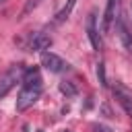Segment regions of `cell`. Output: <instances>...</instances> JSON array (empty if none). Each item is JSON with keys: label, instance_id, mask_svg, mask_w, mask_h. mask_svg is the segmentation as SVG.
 I'll return each mask as SVG.
<instances>
[{"label": "cell", "instance_id": "cell-9", "mask_svg": "<svg viewBox=\"0 0 132 132\" xmlns=\"http://www.w3.org/2000/svg\"><path fill=\"white\" fill-rule=\"evenodd\" d=\"M76 2H78V0H66V4H64V6H62L58 12H56L54 23H58V25H60V23H64V21L70 16V12H72V8L76 6Z\"/></svg>", "mask_w": 132, "mask_h": 132}, {"label": "cell", "instance_id": "cell-10", "mask_svg": "<svg viewBox=\"0 0 132 132\" xmlns=\"http://www.w3.org/2000/svg\"><path fill=\"white\" fill-rule=\"evenodd\" d=\"M60 91H62L66 97H74V95H76V87H74L70 80H62V82H60Z\"/></svg>", "mask_w": 132, "mask_h": 132}, {"label": "cell", "instance_id": "cell-1", "mask_svg": "<svg viewBox=\"0 0 132 132\" xmlns=\"http://www.w3.org/2000/svg\"><path fill=\"white\" fill-rule=\"evenodd\" d=\"M41 91H43V80H41L39 70L37 68H27L25 74H23V80H21L19 97H16V111L29 109L41 97Z\"/></svg>", "mask_w": 132, "mask_h": 132}, {"label": "cell", "instance_id": "cell-8", "mask_svg": "<svg viewBox=\"0 0 132 132\" xmlns=\"http://www.w3.org/2000/svg\"><path fill=\"white\" fill-rule=\"evenodd\" d=\"M118 8H120V0H107L105 14H103V31H109L113 16H118Z\"/></svg>", "mask_w": 132, "mask_h": 132}, {"label": "cell", "instance_id": "cell-3", "mask_svg": "<svg viewBox=\"0 0 132 132\" xmlns=\"http://www.w3.org/2000/svg\"><path fill=\"white\" fill-rule=\"evenodd\" d=\"M41 66H43L45 70H50L52 74L64 72V70L68 68V64H66L58 54H54V52H43V54H41Z\"/></svg>", "mask_w": 132, "mask_h": 132}, {"label": "cell", "instance_id": "cell-14", "mask_svg": "<svg viewBox=\"0 0 132 132\" xmlns=\"http://www.w3.org/2000/svg\"><path fill=\"white\" fill-rule=\"evenodd\" d=\"M0 2H4V0H0Z\"/></svg>", "mask_w": 132, "mask_h": 132}, {"label": "cell", "instance_id": "cell-7", "mask_svg": "<svg viewBox=\"0 0 132 132\" xmlns=\"http://www.w3.org/2000/svg\"><path fill=\"white\" fill-rule=\"evenodd\" d=\"M52 45V37L43 31H37L33 37H31V43H29V50L31 52H43Z\"/></svg>", "mask_w": 132, "mask_h": 132}, {"label": "cell", "instance_id": "cell-4", "mask_svg": "<svg viewBox=\"0 0 132 132\" xmlns=\"http://www.w3.org/2000/svg\"><path fill=\"white\" fill-rule=\"evenodd\" d=\"M111 91H113L116 101H118V103L124 107V111H126V113H128V118L132 120V93H130V91H128V89H126L122 82H116Z\"/></svg>", "mask_w": 132, "mask_h": 132}, {"label": "cell", "instance_id": "cell-13", "mask_svg": "<svg viewBox=\"0 0 132 132\" xmlns=\"http://www.w3.org/2000/svg\"><path fill=\"white\" fill-rule=\"evenodd\" d=\"M93 132H111V128H107V126L99 124V126H95V128H93Z\"/></svg>", "mask_w": 132, "mask_h": 132}, {"label": "cell", "instance_id": "cell-5", "mask_svg": "<svg viewBox=\"0 0 132 132\" xmlns=\"http://www.w3.org/2000/svg\"><path fill=\"white\" fill-rule=\"evenodd\" d=\"M87 37H89L93 50H99V47H101L99 29H97V12H95V10H91L89 16H87Z\"/></svg>", "mask_w": 132, "mask_h": 132}, {"label": "cell", "instance_id": "cell-15", "mask_svg": "<svg viewBox=\"0 0 132 132\" xmlns=\"http://www.w3.org/2000/svg\"><path fill=\"white\" fill-rule=\"evenodd\" d=\"M39 132H41V130H39Z\"/></svg>", "mask_w": 132, "mask_h": 132}, {"label": "cell", "instance_id": "cell-2", "mask_svg": "<svg viewBox=\"0 0 132 132\" xmlns=\"http://www.w3.org/2000/svg\"><path fill=\"white\" fill-rule=\"evenodd\" d=\"M23 74H25V68H23L21 64H12V66H8V68L0 74V99L6 97L8 91H10L19 80H23Z\"/></svg>", "mask_w": 132, "mask_h": 132}, {"label": "cell", "instance_id": "cell-12", "mask_svg": "<svg viewBox=\"0 0 132 132\" xmlns=\"http://www.w3.org/2000/svg\"><path fill=\"white\" fill-rule=\"evenodd\" d=\"M97 76H99V82H101L103 87H107V80H105V68H103V64H99V66H97Z\"/></svg>", "mask_w": 132, "mask_h": 132}, {"label": "cell", "instance_id": "cell-6", "mask_svg": "<svg viewBox=\"0 0 132 132\" xmlns=\"http://www.w3.org/2000/svg\"><path fill=\"white\" fill-rule=\"evenodd\" d=\"M116 29H118V37H120L124 50H126L128 54H132V31L128 29V25H126V21H124L122 16H118V21H116Z\"/></svg>", "mask_w": 132, "mask_h": 132}, {"label": "cell", "instance_id": "cell-11", "mask_svg": "<svg viewBox=\"0 0 132 132\" xmlns=\"http://www.w3.org/2000/svg\"><path fill=\"white\" fill-rule=\"evenodd\" d=\"M39 2H41V0H27V2H25V8H23V12H21V16H25V14H29L31 10H35V8L39 6Z\"/></svg>", "mask_w": 132, "mask_h": 132}]
</instances>
